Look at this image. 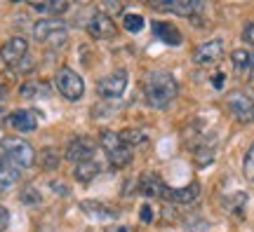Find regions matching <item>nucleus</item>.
<instances>
[{"label": "nucleus", "instance_id": "obj_1", "mask_svg": "<svg viewBox=\"0 0 254 232\" xmlns=\"http://www.w3.org/2000/svg\"><path fill=\"white\" fill-rule=\"evenodd\" d=\"M179 92V85L172 73L167 71H148L144 78V94L151 108H167Z\"/></svg>", "mask_w": 254, "mask_h": 232}, {"label": "nucleus", "instance_id": "obj_2", "mask_svg": "<svg viewBox=\"0 0 254 232\" xmlns=\"http://www.w3.org/2000/svg\"><path fill=\"white\" fill-rule=\"evenodd\" d=\"M0 145H2V155H5L14 167H19V169H28V167L36 162L33 145H31L28 141H24V139H17V136H5V139L0 141Z\"/></svg>", "mask_w": 254, "mask_h": 232}, {"label": "nucleus", "instance_id": "obj_3", "mask_svg": "<svg viewBox=\"0 0 254 232\" xmlns=\"http://www.w3.org/2000/svg\"><path fill=\"white\" fill-rule=\"evenodd\" d=\"M68 36V26H66V21L62 19H40L33 24V38H36L38 43H43V45H50V47H57L62 45L64 40Z\"/></svg>", "mask_w": 254, "mask_h": 232}, {"label": "nucleus", "instance_id": "obj_4", "mask_svg": "<svg viewBox=\"0 0 254 232\" xmlns=\"http://www.w3.org/2000/svg\"><path fill=\"white\" fill-rule=\"evenodd\" d=\"M101 148L113 167H125L132 162V148L123 141V136L118 132H111V129L101 132Z\"/></svg>", "mask_w": 254, "mask_h": 232}, {"label": "nucleus", "instance_id": "obj_5", "mask_svg": "<svg viewBox=\"0 0 254 232\" xmlns=\"http://www.w3.org/2000/svg\"><path fill=\"white\" fill-rule=\"evenodd\" d=\"M57 90H59V94L64 98L78 101L85 94V82L73 68H59V73H57Z\"/></svg>", "mask_w": 254, "mask_h": 232}, {"label": "nucleus", "instance_id": "obj_6", "mask_svg": "<svg viewBox=\"0 0 254 232\" xmlns=\"http://www.w3.org/2000/svg\"><path fill=\"white\" fill-rule=\"evenodd\" d=\"M226 108L238 122H243V125L254 122V101H252V96H247V94H243V92L228 94L226 96Z\"/></svg>", "mask_w": 254, "mask_h": 232}, {"label": "nucleus", "instance_id": "obj_7", "mask_svg": "<svg viewBox=\"0 0 254 232\" xmlns=\"http://www.w3.org/2000/svg\"><path fill=\"white\" fill-rule=\"evenodd\" d=\"M127 82H129V75H127V71L120 68V71H113L111 75L101 78V80L97 82V92H99V96H104V98H118L125 94Z\"/></svg>", "mask_w": 254, "mask_h": 232}, {"label": "nucleus", "instance_id": "obj_8", "mask_svg": "<svg viewBox=\"0 0 254 232\" xmlns=\"http://www.w3.org/2000/svg\"><path fill=\"white\" fill-rule=\"evenodd\" d=\"M94 152H97V145L92 139L87 136H75L68 145H66V157L75 164H82V162L94 160Z\"/></svg>", "mask_w": 254, "mask_h": 232}, {"label": "nucleus", "instance_id": "obj_9", "mask_svg": "<svg viewBox=\"0 0 254 232\" xmlns=\"http://www.w3.org/2000/svg\"><path fill=\"white\" fill-rule=\"evenodd\" d=\"M26 54H28V43H26V38H9L5 45L0 47V59L7 63V66H19V63L26 59Z\"/></svg>", "mask_w": 254, "mask_h": 232}, {"label": "nucleus", "instance_id": "obj_10", "mask_svg": "<svg viewBox=\"0 0 254 232\" xmlns=\"http://www.w3.org/2000/svg\"><path fill=\"white\" fill-rule=\"evenodd\" d=\"M87 33L92 38H97V40H111V38H116L118 33V28L113 24V19L109 14H104V12H97V14H92L90 21H87Z\"/></svg>", "mask_w": 254, "mask_h": 232}, {"label": "nucleus", "instance_id": "obj_11", "mask_svg": "<svg viewBox=\"0 0 254 232\" xmlns=\"http://www.w3.org/2000/svg\"><path fill=\"white\" fill-rule=\"evenodd\" d=\"M7 125L12 129H17L21 134H28V132H36L38 129V113L36 110H28V108H17L7 115Z\"/></svg>", "mask_w": 254, "mask_h": 232}, {"label": "nucleus", "instance_id": "obj_12", "mask_svg": "<svg viewBox=\"0 0 254 232\" xmlns=\"http://www.w3.org/2000/svg\"><path fill=\"white\" fill-rule=\"evenodd\" d=\"M80 211L92 221H113L118 218V209H111L104 202H97V199H85L80 202Z\"/></svg>", "mask_w": 254, "mask_h": 232}, {"label": "nucleus", "instance_id": "obj_13", "mask_svg": "<svg viewBox=\"0 0 254 232\" xmlns=\"http://www.w3.org/2000/svg\"><path fill=\"white\" fill-rule=\"evenodd\" d=\"M221 54H224V43H221V40H209V43H202V45L195 49L193 61L198 63V66H209V63L219 61Z\"/></svg>", "mask_w": 254, "mask_h": 232}, {"label": "nucleus", "instance_id": "obj_14", "mask_svg": "<svg viewBox=\"0 0 254 232\" xmlns=\"http://www.w3.org/2000/svg\"><path fill=\"white\" fill-rule=\"evenodd\" d=\"M151 7L163 9V12H174L179 17H190L193 12L202 9V2H193V0H165V2H151Z\"/></svg>", "mask_w": 254, "mask_h": 232}, {"label": "nucleus", "instance_id": "obj_15", "mask_svg": "<svg viewBox=\"0 0 254 232\" xmlns=\"http://www.w3.org/2000/svg\"><path fill=\"white\" fill-rule=\"evenodd\" d=\"M200 195V186L198 183H189V186L184 187H167V192H165L163 199H167V202H172V204H193L195 199H198Z\"/></svg>", "mask_w": 254, "mask_h": 232}, {"label": "nucleus", "instance_id": "obj_16", "mask_svg": "<svg viewBox=\"0 0 254 232\" xmlns=\"http://www.w3.org/2000/svg\"><path fill=\"white\" fill-rule=\"evenodd\" d=\"M139 190H141L146 197H165L167 186H165V181L160 179L158 174H144V176L139 179Z\"/></svg>", "mask_w": 254, "mask_h": 232}, {"label": "nucleus", "instance_id": "obj_17", "mask_svg": "<svg viewBox=\"0 0 254 232\" xmlns=\"http://www.w3.org/2000/svg\"><path fill=\"white\" fill-rule=\"evenodd\" d=\"M153 36L158 40H163L165 45H172V47L182 45V33L170 21H153Z\"/></svg>", "mask_w": 254, "mask_h": 232}, {"label": "nucleus", "instance_id": "obj_18", "mask_svg": "<svg viewBox=\"0 0 254 232\" xmlns=\"http://www.w3.org/2000/svg\"><path fill=\"white\" fill-rule=\"evenodd\" d=\"M19 174H21V169H19V167H14V164H12L5 155H0V192L17 183Z\"/></svg>", "mask_w": 254, "mask_h": 232}, {"label": "nucleus", "instance_id": "obj_19", "mask_svg": "<svg viewBox=\"0 0 254 232\" xmlns=\"http://www.w3.org/2000/svg\"><path fill=\"white\" fill-rule=\"evenodd\" d=\"M75 179L80 181V183H92V181L97 179L101 174V164L97 160H90V162H82V164H78L75 167Z\"/></svg>", "mask_w": 254, "mask_h": 232}, {"label": "nucleus", "instance_id": "obj_20", "mask_svg": "<svg viewBox=\"0 0 254 232\" xmlns=\"http://www.w3.org/2000/svg\"><path fill=\"white\" fill-rule=\"evenodd\" d=\"M47 92H50L47 82H40V80H28L19 87V94L24 98H45Z\"/></svg>", "mask_w": 254, "mask_h": 232}, {"label": "nucleus", "instance_id": "obj_21", "mask_svg": "<svg viewBox=\"0 0 254 232\" xmlns=\"http://www.w3.org/2000/svg\"><path fill=\"white\" fill-rule=\"evenodd\" d=\"M231 61L236 66V71L245 73L252 68V52H247V49H236V52H231Z\"/></svg>", "mask_w": 254, "mask_h": 232}, {"label": "nucleus", "instance_id": "obj_22", "mask_svg": "<svg viewBox=\"0 0 254 232\" xmlns=\"http://www.w3.org/2000/svg\"><path fill=\"white\" fill-rule=\"evenodd\" d=\"M31 9L40 14H62L68 9V2H31Z\"/></svg>", "mask_w": 254, "mask_h": 232}, {"label": "nucleus", "instance_id": "obj_23", "mask_svg": "<svg viewBox=\"0 0 254 232\" xmlns=\"http://www.w3.org/2000/svg\"><path fill=\"white\" fill-rule=\"evenodd\" d=\"M123 141L129 145V148H134V145H141V143L148 141V134H146L144 129H125L123 132Z\"/></svg>", "mask_w": 254, "mask_h": 232}, {"label": "nucleus", "instance_id": "obj_24", "mask_svg": "<svg viewBox=\"0 0 254 232\" xmlns=\"http://www.w3.org/2000/svg\"><path fill=\"white\" fill-rule=\"evenodd\" d=\"M123 26H125V31H129V33H139V31H144V17L129 12V14L123 17Z\"/></svg>", "mask_w": 254, "mask_h": 232}, {"label": "nucleus", "instance_id": "obj_25", "mask_svg": "<svg viewBox=\"0 0 254 232\" xmlns=\"http://www.w3.org/2000/svg\"><path fill=\"white\" fill-rule=\"evenodd\" d=\"M40 199H43V197H40V192H38L33 186H26L21 190V202H24V204L36 206V204H40Z\"/></svg>", "mask_w": 254, "mask_h": 232}, {"label": "nucleus", "instance_id": "obj_26", "mask_svg": "<svg viewBox=\"0 0 254 232\" xmlns=\"http://www.w3.org/2000/svg\"><path fill=\"white\" fill-rule=\"evenodd\" d=\"M243 171H245V176L254 183V143H252V148L247 150L245 155V162H243Z\"/></svg>", "mask_w": 254, "mask_h": 232}, {"label": "nucleus", "instance_id": "obj_27", "mask_svg": "<svg viewBox=\"0 0 254 232\" xmlns=\"http://www.w3.org/2000/svg\"><path fill=\"white\" fill-rule=\"evenodd\" d=\"M243 40H245L247 45H254V21L243 28Z\"/></svg>", "mask_w": 254, "mask_h": 232}, {"label": "nucleus", "instance_id": "obj_28", "mask_svg": "<svg viewBox=\"0 0 254 232\" xmlns=\"http://www.w3.org/2000/svg\"><path fill=\"white\" fill-rule=\"evenodd\" d=\"M9 225V211L5 206H0V232H5Z\"/></svg>", "mask_w": 254, "mask_h": 232}, {"label": "nucleus", "instance_id": "obj_29", "mask_svg": "<svg viewBox=\"0 0 254 232\" xmlns=\"http://www.w3.org/2000/svg\"><path fill=\"white\" fill-rule=\"evenodd\" d=\"M139 218H141L144 223H151V221H153V211H151V206H148V204L141 206V211H139Z\"/></svg>", "mask_w": 254, "mask_h": 232}, {"label": "nucleus", "instance_id": "obj_30", "mask_svg": "<svg viewBox=\"0 0 254 232\" xmlns=\"http://www.w3.org/2000/svg\"><path fill=\"white\" fill-rule=\"evenodd\" d=\"M224 82H226V75H224L221 71H219V75H214V78H212V85H214L217 90H221V87H224Z\"/></svg>", "mask_w": 254, "mask_h": 232}, {"label": "nucleus", "instance_id": "obj_31", "mask_svg": "<svg viewBox=\"0 0 254 232\" xmlns=\"http://www.w3.org/2000/svg\"><path fill=\"white\" fill-rule=\"evenodd\" d=\"M104 232H132V230H129L127 225H109Z\"/></svg>", "mask_w": 254, "mask_h": 232}, {"label": "nucleus", "instance_id": "obj_32", "mask_svg": "<svg viewBox=\"0 0 254 232\" xmlns=\"http://www.w3.org/2000/svg\"><path fill=\"white\" fill-rule=\"evenodd\" d=\"M5 98V90H2V85H0V101Z\"/></svg>", "mask_w": 254, "mask_h": 232}, {"label": "nucleus", "instance_id": "obj_33", "mask_svg": "<svg viewBox=\"0 0 254 232\" xmlns=\"http://www.w3.org/2000/svg\"><path fill=\"white\" fill-rule=\"evenodd\" d=\"M250 71H252V75H254V52H252V68H250Z\"/></svg>", "mask_w": 254, "mask_h": 232}]
</instances>
